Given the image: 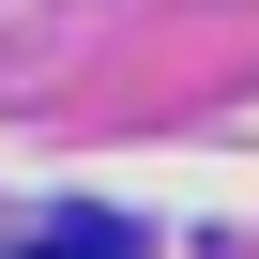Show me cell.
Listing matches in <instances>:
<instances>
[{
	"instance_id": "cell-1",
	"label": "cell",
	"mask_w": 259,
	"mask_h": 259,
	"mask_svg": "<svg viewBox=\"0 0 259 259\" xmlns=\"http://www.w3.org/2000/svg\"><path fill=\"white\" fill-rule=\"evenodd\" d=\"M31 259H107V244H31Z\"/></svg>"
}]
</instances>
